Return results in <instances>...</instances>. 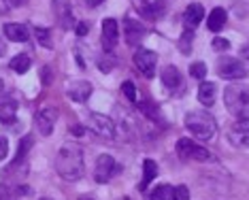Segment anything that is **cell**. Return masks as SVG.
<instances>
[{
  "instance_id": "1",
  "label": "cell",
  "mask_w": 249,
  "mask_h": 200,
  "mask_svg": "<svg viewBox=\"0 0 249 200\" xmlns=\"http://www.w3.org/2000/svg\"><path fill=\"white\" fill-rule=\"evenodd\" d=\"M83 149L77 143H66L55 156V170L62 179L66 181H77L83 177Z\"/></svg>"
},
{
  "instance_id": "17",
  "label": "cell",
  "mask_w": 249,
  "mask_h": 200,
  "mask_svg": "<svg viewBox=\"0 0 249 200\" xmlns=\"http://www.w3.org/2000/svg\"><path fill=\"white\" fill-rule=\"evenodd\" d=\"M18 115V100L15 98H0V122L11 124Z\"/></svg>"
},
{
  "instance_id": "12",
  "label": "cell",
  "mask_w": 249,
  "mask_h": 200,
  "mask_svg": "<svg viewBox=\"0 0 249 200\" xmlns=\"http://www.w3.org/2000/svg\"><path fill=\"white\" fill-rule=\"evenodd\" d=\"M124 28H126V30H124L126 32V43L130 47H139L141 41L145 38V28L134 19H126L124 21Z\"/></svg>"
},
{
  "instance_id": "28",
  "label": "cell",
  "mask_w": 249,
  "mask_h": 200,
  "mask_svg": "<svg viewBox=\"0 0 249 200\" xmlns=\"http://www.w3.org/2000/svg\"><path fill=\"white\" fill-rule=\"evenodd\" d=\"M213 49H215V51H226V49H230V41H228V38H222V36H215V38H213Z\"/></svg>"
},
{
  "instance_id": "6",
  "label": "cell",
  "mask_w": 249,
  "mask_h": 200,
  "mask_svg": "<svg viewBox=\"0 0 249 200\" xmlns=\"http://www.w3.org/2000/svg\"><path fill=\"white\" fill-rule=\"evenodd\" d=\"M177 156L181 160H198V162H205L209 160V151L205 147H200L198 143H194L192 139H179L177 141Z\"/></svg>"
},
{
  "instance_id": "9",
  "label": "cell",
  "mask_w": 249,
  "mask_h": 200,
  "mask_svg": "<svg viewBox=\"0 0 249 200\" xmlns=\"http://www.w3.org/2000/svg\"><path fill=\"white\" fill-rule=\"evenodd\" d=\"M228 141L239 149H245L249 147V122H239L230 128L228 132Z\"/></svg>"
},
{
  "instance_id": "5",
  "label": "cell",
  "mask_w": 249,
  "mask_h": 200,
  "mask_svg": "<svg viewBox=\"0 0 249 200\" xmlns=\"http://www.w3.org/2000/svg\"><path fill=\"white\" fill-rule=\"evenodd\" d=\"M120 170H122V166H117L115 160L111 156H107V153H103V156H98V160H96L94 179H96V183H107V181H109L111 177H115Z\"/></svg>"
},
{
  "instance_id": "31",
  "label": "cell",
  "mask_w": 249,
  "mask_h": 200,
  "mask_svg": "<svg viewBox=\"0 0 249 200\" xmlns=\"http://www.w3.org/2000/svg\"><path fill=\"white\" fill-rule=\"evenodd\" d=\"M9 153V141L7 136H0V160H4Z\"/></svg>"
},
{
  "instance_id": "10",
  "label": "cell",
  "mask_w": 249,
  "mask_h": 200,
  "mask_svg": "<svg viewBox=\"0 0 249 200\" xmlns=\"http://www.w3.org/2000/svg\"><path fill=\"white\" fill-rule=\"evenodd\" d=\"M117 38H120V26H117L115 19H105L103 21V34H100V41H103V47L107 51H111L113 47H115Z\"/></svg>"
},
{
  "instance_id": "27",
  "label": "cell",
  "mask_w": 249,
  "mask_h": 200,
  "mask_svg": "<svg viewBox=\"0 0 249 200\" xmlns=\"http://www.w3.org/2000/svg\"><path fill=\"white\" fill-rule=\"evenodd\" d=\"M122 92L126 94V98H128V100L137 102V88H134V83H132V81H124Z\"/></svg>"
},
{
  "instance_id": "35",
  "label": "cell",
  "mask_w": 249,
  "mask_h": 200,
  "mask_svg": "<svg viewBox=\"0 0 249 200\" xmlns=\"http://www.w3.org/2000/svg\"><path fill=\"white\" fill-rule=\"evenodd\" d=\"M2 90H4V83H2V79H0V94H2Z\"/></svg>"
},
{
  "instance_id": "37",
  "label": "cell",
  "mask_w": 249,
  "mask_h": 200,
  "mask_svg": "<svg viewBox=\"0 0 249 200\" xmlns=\"http://www.w3.org/2000/svg\"><path fill=\"white\" fill-rule=\"evenodd\" d=\"M41 200H52V198H41Z\"/></svg>"
},
{
  "instance_id": "19",
  "label": "cell",
  "mask_w": 249,
  "mask_h": 200,
  "mask_svg": "<svg viewBox=\"0 0 249 200\" xmlns=\"http://www.w3.org/2000/svg\"><path fill=\"white\" fill-rule=\"evenodd\" d=\"M215 85L211 81H202L200 83V88H198V100H200V105H205V107H211L213 102H215Z\"/></svg>"
},
{
  "instance_id": "26",
  "label": "cell",
  "mask_w": 249,
  "mask_h": 200,
  "mask_svg": "<svg viewBox=\"0 0 249 200\" xmlns=\"http://www.w3.org/2000/svg\"><path fill=\"white\" fill-rule=\"evenodd\" d=\"M192 30H185L183 32V36H181V41H179V47H181V54H190L192 51Z\"/></svg>"
},
{
  "instance_id": "11",
  "label": "cell",
  "mask_w": 249,
  "mask_h": 200,
  "mask_svg": "<svg viewBox=\"0 0 249 200\" xmlns=\"http://www.w3.org/2000/svg\"><path fill=\"white\" fill-rule=\"evenodd\" d=\"M55 119H58V111L52 109V107L38 111V115H36V128H38V132H41L43 136H49V134L53 132Z\"/></svg>"
},
{
  "instance_id": "14",
  "label": "cell",
  "mask_w": 249,
  "mask_h": 200,
  "mask_svg": "<svg viewBox=\"0 0 249 200\" xmlns=\"http://www.w3.org/2000/svg\"><path fill=\"white\" fill-rule=\"evenodd\" d=\"M202 19H205V7H202V4L194 2V4H190V7L185 9V13H183V24H185V28H188V30H194V28L200 24Z\"/></svg>"
},
{
  "instance_id": "24",
  "label": "cell",
  "mask_w": 249,
  "mask_h": 200,
  "mask_svg": "<svg viewBox=\"0 0 249 200\" xmlns=\"http://www.w3.org/2000/svg\"><path fill=\"white\" fill-rule=\"evenodd\" d=\"M141 13H143L147 19H160L162 13H164V7L160 2H156V4H145L143 9H141Z\"/></svg>"
},
{
  "instance_id": "3",
  "label": "cell",
  "mask_w": 249,
  "mask_h": 200,
  "mask_svg": "<svg viewBox=\"0 0 249 200\" xmlns=\"http://www.w3.org/2000/svg\"><path fill=\"white\" fill-rule=\"evenodd\" d=\"M185 128H188L196 139L209 141V139H213L215 130H217V124H215L211 113H207V111H190L188 115H185Z\"/></svg>"
},
{
  "instance_id": "32",
  "label": "cell",
  "mask_w": 249,
  "mask_h": 200,
  "mask_svg": "<svg viewBox=\"0 0 249 200\" xmlns=\"http://www.w3.org/2000/svg\"><path fill=\"white\" fill-rule=\"evenodd\" d=\"M88 32H89V26L86 24V21H81V24H77V36H86Z\"/></svg>"
},
{
  "instance_id": "7",
  "label": "cell",
  "mask_w": 249,
  "mask_h": 200,
  "mask_svg": "<svg viewBox=\"0 0 249 200\" xmlns=\"http://www.w3.org/2000/svg\"><path fill=\"white\" fill-rule=\"evenodd\" d=\"M132 62H134V66H137L145 77H154V75H156L158 55L154 54V51H149V49L141 47V49L134 51V58H132Z\"/></svg>"
},
{
  "instance_id": "13",
  "label": "cell",
  "mask_w": 249,
  "mask_h": 200,
  "mask_svg": "<svg viewBox=\"0 0 249 200\" xmlns=\"http://www.w3.org/2000/svg\"><path fill=\"white\" fill-rule=\"evenodd\" d=\"M69 96L75 102H86L89 96H92V83L83 81V79H77L69 85Z\"/></svg>"
},
{
  "instance_id": "25",
  "label": "cell",
  "mask_w": 249,
  "mask_h": 200,
  "mask_svg": "<svg viewBox=\"0 0 249 200\" xmlns=\"http://www.w3.org/2000/svg\"><path fill=\"white\" fill-rule=\"evenodd\" d=\"M190 75L194 77V79H200V81H205V77H207V66L202 64V62H194L190 68Z\"/></svg>"
},
{
  "instance_id": "21",
  "label": "cell",
  "mask_w": 249,
  "mask_h": 200,
  "mask_svg": "<svg viewBox=\"0 0 249 200\" xmlns=\"http://www.w3.org/2000/svg\"><path fill=\"white\" fill-rule=\"evenodd\" d=\"M158 177V164L154 160H145L143 162V179H141V190H147V185Z\"/></svg>"
},
{
  "instance_id": "33",
  "label": "cell",
  "mask_w": 249,
  "mask_h": 200,
  "mask_svg": "<svg viewBox=\"0 0 249 200\" xmlns=\"http://www.w3.org/2000/svg\"><path fill=\"white\" fill-rule=\"evenodd\" d=\"M105 0H86V4L88 7H98V4H103Z\"/></svg>"
},
{
  "instance_id": "4",
  "label": "cell",
  "mask_w": 249,
  "mask_h": 200,
  "mask_svg": "<svg viewBox=\"0 0 249 200\" xmlns=\"http://www.w3.org/2000/svg\"><path fill=\"white\" fill-rule=\"evenodd\" d=\"M247 66L239 58H230L226 55L217 62V75L222 79H245L247 77Z\"/></svg>"
},
{
  "instance_id": "20",
  "label": "cell",
  "mask_w": 249,
  "mask_h": 200,
  "mask_svg": "<svg viewBox=\"0 0 249 200\" xmlns=\"http://www.w3.org/2000/svg\"><path fill=\"white\" fill-rule=\"evenodd\" d=\"M162 83H164V88H168V90H177L181 83V73L175 66H166L162 71Z\"/></svg>"
},
{
  "instance_id": "34",
  "label": "cell",
  "mask_w": 249,
  "mask_h": 200,
  "mask_svg": "<svg viewBox=\"0 0 249 200\" xmlns=\"http://www.w3.org/2000/svg\"><path fill=\"white\" fill-rule=\"evenodd\" d=\"M2 54H4V43L0 41V55H2Z\"/></svg>"
},
{
  "instance_id": "18",
  "label": "cell",
  "mask_w": 249,
  "mask_h": 200,
  "mask_svg": "<svg viewBox=\"0 0 249 200\" xmlns=\"http://www.w3.org/2000/svg\"><path fill=\"white\" fill-rule=\"evenodd\" d=\"M226 17L228 15H226V11L222 7H215L207 17V28L211 32H219L224 28V24H226Z\"/></svg>"
},
{
  "instance_id": "2",
  "label": "cell",
  "mask_w": 249,
  "mask_h": 200,
  "mask_svg": "<svg viewBox=\"0 0 249 200\" xmlns=\"http://www.w3.org/2000/svg\"><path fill=\"white\" fill-rule=\"evenodd\" d=\"M226 109L236 117L239 122H249V88L239 83H232L224 90Z\"/></svg>"
},
{
  "instance_id": "30",
  "label": "cell",
  "mask_w": 249,
  "mask_h": 200,
  "mask_svg": "<svg viewBox=\"0 0 249 200\" xmlns=\"http://www.w3.org/2000/svg\"><path fill=\"white\" fill-rule=\"evenodd\" d=\"M190 198V192L185 185H177L175 187V200H188Z\"/></svg>"
},
{
  "instance_id": "23",
  "label": "cell",
  "mask_w": 249,
  "mask_h": 200,
  "mask_svg": "<svg viewBox=\"0 0 249 200\" xmlns=\"http://www.w3.org/2000/svg\"><path fill=\"white\" fill-rule=\"evenodd\" d=\"M151 200H175V187L171 185H158L154 192L149 194Z\"/></svg>"
},
{
  "instance_id": "36",
  "label": "cell",
  "mask_w": 249,
  "mask_h": 200,
  "mask_svg": "<svg viewBox=\"0 0 249 200\" xmlns=\"http://www.w3.org/2000/svg\"><path fill=\"white\" fill-rule=\"evenodd\" d=\"M81 200H92V198H81Z\"/></svg>"
},
{
  "instance_id": "8",
  "label": "cell",
  "mask_w": 249,
  "mask_h": 200,
  "mask_svg": "<svg viewBox=\"0 0 249 200\" xmlns=\"http://www.w3.org/2000/svg\"><path fill=\"white\" fill-rule=\"evenodd\" d=\"M89 128L96 134L105 136V139H115V124L111 122V117L107 115H98V113H89Z\"/></svg>"
},
{
  "instance_id": "16",
  "label": "cell",
  "mask_w": 249,
  "mask_h": 200,
  "mask_svg": "<svg viewBox=\"0 0 249 200\" xmlns=\"http://www.w3.org/2000/svg\"><path fill=\"white\" fill-rule=\"evenodd\" d=\"M4 36L15 43H26L30 38V30L24 24H4Z\"/></svg>"
},
{
  "instance_id": "29",
  "label": "cell",
  "mask_w": 249,
  "mask_h": 200,
  "mask_svg": "<svg viewBox=\"0 0 249 200\" xmlns=\"http://www.w3.org/2000/svg\"><path fill=\"white\" fill-rule=\"evenodd\" d=\"M36 36H38V41L43 43V47H52V38H49V34H47V30L45 28H36Z\"/></svg>"
},
{
  "instance_id": "22",
  "label": "cell",
  "mask_w": 249,
  "mask_h": 200,
  "mask_svg": "<svg viewBox=\"0 0 249 200\" xmlns=\"http://www.w3.org/2000/svg\"><path fill=\"white\" fill-rule=\"evenodd\" d=\"M11 71L18 73V75H21V73H28V71H30V58H28L26 54L15 55V58L11 60Z\"/></svg>"
},
{
  "instance_id": "15",
  "label": "cell",
  "mask_w": 249,
  "mask_h": 200,
  "mask_svg": "<svg viewBox=\"0 0 249 200\" xmlns=\"http://www.w3.org/2000/svg\"><path fill=\"white\" fill-rule=\"evenodd\" d=\"M53 9H55V17H58L60 26L71 28L72 26V11H71L69 0H53Z\"/></svg>"
}]
</instances>
